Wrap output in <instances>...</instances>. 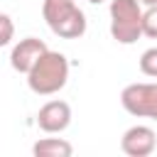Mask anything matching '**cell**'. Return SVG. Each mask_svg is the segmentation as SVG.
<instances>
[{
  "label": "cell",
  "instance_id": "30bf717a",
  "mask_svg": "<svg viewBox=\"0 0 157 157\" xmlns=\"http://www.w3.org/2000/svg\"><path fill=\"white\" fill-rule=\"evenodd\" d=\"M142 34L150 39H157V5H150L142 12Z\"/></svg>",
  "mask_w": 157,
  "mask_h": 157
},
{
  "label": "cell",
  "instance_id": "8fae6325",
  "mask_svg": "<svg viewBox=\"0 0 157 157\" xmlns=\"http://www.w3.org/2000/svg\"><path fill=\"white\" fill-rule=\"evenodd\" d=\"M15 37V22L7 12H0V47H7Z\"/></svg>",
  "mask_w": 157,
  "mask_h": 157
},
{
  "label": "cell",
  "instance_id": "7c38bea8",
  "mask_svg": "<svg viewBox=\"0 0 157 157\" xmlns=\"http://www.w3.org/2000/svg\"><path fill=\"white\" fill-rule=\"evenodd\" d=\"M140 2H142L145 7H150V5H157V0H140Z\"/></svg>",
  "mask_w": 157,
  "mask_h": 157
},
{
  "label": "cell",
  "instance_id": "ba28073f",
  "mask_svg": "<svg viewBox=\"0 0 157 157\" xmlns=\"http://www.w3.org/2000/svg\"><path fill=\"white\" fill-rule=\"evenodd\" d=\"M32 155L34 157H71L74 145L64 137H42L32 145Z\"/></svg>",
  "mask_w": 157,
  "mask_h": 157
},
{
  "label": "cell",
  "instance_id": "6da1fadb",
  "mask_svg": "<svg viewBox=\"0 0 157 157\" xmlns=\"http://www.w3.org/2000/svg\"><path fill=\"white\" fill-rule=\"evenodd\" d=\"M69 81V59L61 52L47 49L27 71V86L37 96H54Z\"/></svg>",
  "mask_w": 157,
  "mask_h": 157
},
{
  "label": "cell",
  "instance_id": "52a82bcc",
  "mask_svg": "<svg viewBox=\"0 0 157 157\" xmlns=\"http://www.w3.org/2000/svg\"><path fill=\"white\" fill-rule=\"evenodd\" d=\"M47 49H49V47L44 44V39L25 37V39H20V42L12 47V52H10V66H12L17 74H25V76H27V71L37 64V59H39Z\"/></svg>",
  "mask_w": 157,
  "mask_h": 157
},
{
  "label": "cell",
  "instance_id": "9c48e42d",
  "mask_svg": "<svg viewBox=\"0 0 157 157\" xmlns=\"http://www.w3.org/2000/svg\"><path fill=\"white\" fill-rule=\"evenodd\" d=\"M140 71L150 78H157V47H150L140 54Z\"/></svg>",
  "mask_w": 157,
  "mask_h": 157
},
{
  "label": "cell",
  "instance_id": "277c9868",
  "mask_svg": "<svg viewBox=\"0 0 157 157\" xmlns=\"http://www.w3.org/2000/svg\"><path fill=\"white\" fill-rule=\"evenodd\" d=\"M120 105L125 113H130L135 118L157 120V81L128 83L120 91Z\"/></svg>",
  "mask_w": 157,
  "mask_h": 157
},
{
  "label": "cell",
  "instance_id": "4fadbf2b",
  "mask_svg": "<svg viewBox=\"0 0 157 157\" xmlns=\"http://www.w3.org/2000/svg\"><path fill=\"white\" fill-rule=\"evenodd\" d=\"M88 2H93V5H98V2H103V0H88Z\"/></svg>",
  "mask_w": 157,
  "mask_h": 157
},
{
  "label": "cell",
  "instance_id": "3957f363",
  "mask_svg": "<svg viewBox=\"0 0 157 157\" xmlns=\"http://www.w3.org/2000/svg\"><path fill=\"white\" fill-rule=\"evenodd\" d=\"M142 12L140 0H110V37L118 44H135L142 37Z\"/></svg>",
  "mask_w": 157,
  "mask_h": 157
},
{
  "label": "cell",
  "instance_id": "7a4b0ae2",
  "mask_svg": "<svg viewBox=\"0 0 157 157\" xmlns=\"http://www.w3.org/2000/svg\"><path fill=\"white\" fill-rule=\"evenodd\" d=\"M42 17L47 27L61 39H78L86 34V15L74 0H44Z\"/></svg>",
  "mask_w": 157,
  "mask_h": 157
},
{
  "label": "cell",
  "instance_id": "5b68a950",
  "mask_svg": "<svg viewBox=\"0 0 157 157\" xmlns=\"http://www.w3.org/2000/svg\"><path fill=\"white\" fill-rule=\"evenodd\" d=\"M37 125H39V130H44L49 135L64 132L71 125V105L66 101H61V98L47 101L37 113Z\"/></svg>",
  "mask_w": 157,
  "mask_h": 157
},
{
  "label": "cell",
  "instance_id": "8992f818",
  "mask_svg": "<svg viewBox=\"0 0 157 157\" xmlns=\"http://www.w3.org/2000/svg\"><path fill=\"white\" fill-rule=\"evenodd\" d=\"M157 147V135L150 125H132L120 137V150L128 157H150Z\"/></svg>",
  "mask_w": 157,
  "mask_h": 157
}]
</instances>
